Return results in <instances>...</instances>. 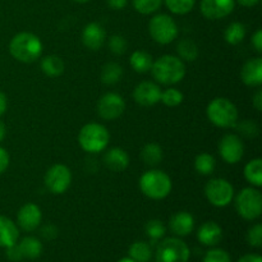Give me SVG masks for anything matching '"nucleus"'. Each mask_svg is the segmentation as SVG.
Instances as JSON below:
<instances>
[{
	"label": "nucleus",
	"mask_w": 262,
	"mask_h": 262,
	"mask_svg": "<svg viewBox=\"0 0 262 262\" xmlns=\"http://www.w3.org/2000/svg\"><path fill=\"white\" fill-rule=\"evenodd\" d=\"M9 53L15 60L31 64L42 54V42L32 32H19L13 36L9 42Z\"/></svg>",
	"instance_id": "f257e3e1"
},
{
	"label": "nucleus",
	"mask_w": 262,
	"mask_h": 262,
	"mask_svg": "<svg viewBox=\"0 0 262 262\" xmlns=\"http://www.w3.org/2000/svg\"><path fill=\"white\" fill-rule=\"evenodd\" d=\"M152 77L161 84H176L186 76V66L182 59L174 55H163L151 67Z\"/></svg>",
	"instance_id": "f03ea898"
},
{
	"label": "nucleus",
	"mask_w": 262,
	"mask_h": 262,
	"mask_svg": "<svg viewBox=\"0 0 262 262\" xmlns=\"http://www.w3.org/2000/svg\"><path fill=\"white\" fill-rule=\"evenodd\" d=\"M141 192L151 200H163L170 194L173 183L170 177L164 171L154 169L141 176L138 182Z\"/></svg>",
	"instance_id": "7ed1b4c3"
},
{
	"label": "nucleus",
	"mask_w": 262,
	"mask_h": 262,
	"mask_svg": "<svg viewBox=\"0 0 262 262\" xmlns=\"http://www.w3.org/2000/svg\"><path fill=\"white\" fill-rule=\"evenodd\" d=\"M110 133L106 127L99 123H89L83 125L78 133V143L83 151L89 154H99L107 147Z\"/></svg>",
	"instance_id": "20e7f679"
},
{
	"label": "nucleus",
	"mask_w": 262,
	"mask_h": 262,
	"mask_svg": "<svg viewBox=\"0 0 262 262\" xmlns=\"http://www.w3.org/2000/svg\"><path fill=\"white\" fill-rule=\"evenodd\" d=\"M206 114L210 122L219 128H232L237 125V106L225 97H216L211 100L207 105Z\"/></svg>",
	"instance_id": "39448f33"
},
{
	"label": "nucleus",
	"mask_w": 262,
	"mask_h": 262,
	"mask_svg": "<svg viewBox=\"0 0 262 262\" xmlns=\"http://www.w3.org/2000/svg\"><path fill=\"white\" fill-rule=\"evenodd\" d=\"M148 33L155 42L168 45L178 37L179 30L176 20L170 15L160 13L154 15L148 22Z\"/></svg>",
	"instance_id": "423d86ee"
},
{
	"label": "nucleus",
	"mask_w": 262,
	"mask_h": 262,
	"mask_svg": "<svg viewBox=\"0 0 262 262\" xmlns=\"http://www.w3.org/2000/svg\"><path fill=\"white\" fill-rule=\"evenodd\" d=\"M235 210L245 220H256L262 212V194L253 187L243 188L235 197Z\"/></svg>",
	"instance_id": "0eeeda50"
},
{
	"label": "nucleus",
	"mask_w": 262,
	"mask_h": 262,
	"mask_svg": "<svg viewBox=\"0 0 262 262\" xmlns=\"http://www.w3.org/2000/svg\"><path fill=\"white\" fill-rule=\"evenodd\" d=\"M191 251L179 238H166L156 250V262H188Z\"/></svg>",
	"instance_id": "6e6552de"
},
{
	"label": "nucleus",
	"mask_w": 262,
	"mask_h": 262,
	"mask_svg": "<svg viewBox=\"0 0 262 262\" xmlns=\"http://www.w3.org/2000/svg\"><path fill=\"white\" fill-rule=\"evenodd\" d=\"M205 196L212 206L225 207L234 197V188L227 179L214 178L205 186Z\"/></svg>",
	"instance_id": "1a4fd4ad"
},
{
	"label": "nucleus",
	"mask_w": 262,
	"mask_h": 262,
	"mask_svg": "<svg viewBox=\"0 0 262 262\" xmlns=\"http://www.w3.org/2000/svg\"><path fill=\"white\" fill-rule=\"evenodd\" d=\"M43 183L53 194L66 193L72 183L71 169L64 164H55L45 173Z\"/></svg>",
	"instance_id": "9d476101"
},
{
	"label": "nucleus",
	"mask_w": 262,
	"mask_h": 262,
	"mask_svg": "<svg viewBox=\"0 0 262 262\" xmlns=\"http://www.w3.org/2000/svg\"><path fill=\"white\" fill-rule=\"evenodd\" d=\"M219 154L227 164H238L245 155V143L242 138L233 133L223 136L219 141Z\"/></svg>",
	"instance_id": "9b49d317"
},
{
	"label": "nucleus",
	"mask_w": 262,
	"mask_h": 262,
	"mask_svg": "<svg viewBox=\"0 0 262 262\" xmlns=\"http://www.w3.org/2000/svg\"><path fill=\"white\" fill-rule=\"evenodd\" d=\"M125 110V101L120 95L107 92L97 102V114L105 120H115L122 117Z\"/></svg>",
	"instance_id": "f8f14e48"
},
{
	"label": "nucleus",
	"mask_w": 262,
	"mask_h": 262,
	"mask_svg": "<svg viewBox=\"0 0 262 262\" xmlns=\"http://www.w3.org/2000/svg\"><path fill=\"white\" fill-rule=\"evenodd\" d=\"M234 7L235 0H201L200 10L207 19L217 20L228 17Z\"/></svg>",
	"instance_id": "ddd939ff"
},
{
	"label": "nucleus",
	"mask_w": 262,
	"mask_h": 262,
	"mask_svg": "<svg viewBox=\"0 0 262 262\" xmlns=\"http://www.w3.org/2000/svg\"><path fill=\"white\" fill-rule=\"evenodd\" d=\"M161 89L159 84L150 81H143L135 87L133 99L138 105L142 106H152L160 102Z\"/></svg>",
	"instance_id": "4468645a"
},
{
	"label": "nucleus",
	"mask_w": 262,
	"mask_h": 262,
	"mask_svg": "<svg viewBox=\"0 0 262 262\" xmlns=\"http://www.w3.org/2000/svg\"><path fill=\"white\" fill-rule=\"evenodd\" d=\"M41 220H42L41 209L32 202L23 205L17 214L18 225L25 232H33V230L37 229L41 224Z\"/></svg>",
	"instance_id": "2eb2a0df"
},
{
	"label": "nucleus",
	"mask_w": 262,
	"mask_h": 262,
	"mask_svg": "<svg viewBox=\"0 0 262 262\" xmlns=\"http://www.w3.org/2000/svg\"><path fill=\"white\" fill-rule=\"evenodd\" d=\"M105 40H106V32L100 23H89L82 31V42L90 50H100L105 43Z\"/></svg>",
	"instance_id": "dca6fc26"
},
{
	"label": "nucleus",
	"mask_w": 262,
	"mask_h": 262,
	"mask_svg": "<svg viewBox=\"0 0 262 262\" xmlns=\"http://www.w3.org/2000/svg\"><path fill=\"white\" fill-rule=\"evenodd\" d=\"M241 78L250 87H258L262 84V59L260 56L252 58L245 63L241 71Z\"/></svg>",
	"instance_id": "f3484780"
},
{
	"label": "nucleus",
	"mask_w": 262,
	"mask_h": 262,
	"mask_svg": "<svg viewBox=\"0 0 262 262\" xmlns=\"http://www.w3.org/2000/svg\"><path fill=\"white\" fill-rule=\"evenodd\" d=\"M169 228L178 237H186L191 234L194 228V217L187 211H179L169 220Z\"/></svg>",
	"instance_id": "a211bd4d"
},
{
	"label": "nucleus",
	"mask_w": 262,
	"mask_h": 262,
	"mask_svg": "<svg viewBox=\"0 0 262 262\" xmlns=\"http://www.w3.org/2000/svg\"><path fill=\"white\" fill-rule=\"evenodd\" d=\"M223 229L220 225L215 222H206L199 228L197 232V239L200 243L209 247H214L222 241Z\"/></svg>",
	"instance_id": "6ab92c4d"
},
{
	"label": "nucleus",
	"mask_w": 262,
	"mask_h": 262,
	"mask_svg": "<svg viewBox=\"0 0 262 262\" xmlns=\"http://www.w3.org/2000/svg\"><path fill=\"white\" fill-rule=\"evenodd\" d=\"M104 164L109 170L120 173L129 165V156L123 148L113 147L104 155Z\"/></svg>",
	"instance_id": "aec40b11"
},
{
	"label": "nucleus",
	"mask_w": 262,
	"mask_h": 262,
	"mask_svg": "<svg viewBox=\"0 0 262 262\" xmlns=\"http://www.w3.org/2000/svg\"><path fill=\"white\" fill-rule=\"evenodd\" d=\"M19 238V230L14 222L7 216L0 215V247L7 248L17 243Z\"/></svg>",
	"instance_id": "412c9836"
},
{
	"label": "nucleus",
	"mask_w": 262,
	"mask_h": 262,
	"mask_svg": "<svg viewBox=\"0 0 262 262\" xmlns=\"http://www.w3.org/2000/svg\"><path fill=\"white\" fill-rule=\"evenodd\" d=\"M152 63V56L147 51L143 50L133 51L129 59L130 67H132L136 73H147V72H150Z\"/></svg>",
	"instance_id": "4be33fe9"
},
{
	"label": "nucleus",
	"mask_w": 262,
	"mask_h": 262,
	"mask_svg": "<svg viewBox=\"0 0 262 262\" xmlns=\"http://www.w3.org/2000/svg\"><path fill=\"white\" fill-rule=\"evenodd\" d=\"M20 253H22L23 258H30V260H35L38 258L42 253V243L35 237H26L18 243Z\"/></svg>",
	"instance_id": "5701e85b"
},
{
	"label": "nucleus",
	"mask_w": 262,
	"mask_h": 262,
	"mask_svg": "<svg viewBox=\"0 0 262 262\" xmlns=\"http://www.w3.org/2000/svg\"><path fill=\"white\" fill-rule=\"evenodd\" d=\"M164 152L163 148L160 147V145L158 143H147V145L143 146V148L141 150V159H142L143 163L148 166H156L163 161Z\"/></svg>",
	"instance_id": "b1692460"
},
{
	"label": "nucleus",
	"mask_w": 262,
	"mask_h": 262,
	"mask_svg": "<svg viewBox=\"0 0 262 262\" xmlns=\"http://www.w3.org/2000/svg\"><path fill=\"white\" fill-rule=\"evenodd\" d=\"M41 71L48 77L55 78L63 74L64 61L56 55H48L41 60Z\"/></svg>",
	"instance_id": "393cba45"
},
{
	"label": "nucleus",
	"mask_w": 262,
	"mask_h": 262,
	"mask_svg": "<svg viewBox=\"0 0 262 262\" xmlns=\"http://www.w3.org/2000/svg\"><path fill=\"white\" fill-rule=\"evenodd\" d=\"M245 178L255 187L262 186V160L260 158L248 161L245 166Z\"/></svg>",
	"instance_id": "a878e982"
},
{
	"label": "nucleus",
	"mask_w": 262,
	"mask_h": 262,
	"mask_svg": "<svg viewBox=\"0 0 262 262\" xmlns=\"http://www.w3.org/2000/svg\"><path fill=\"white\" fill-rule=\"evenodd\" d=\"M123 77V68L118 63H106L101 69V81L107 86L118 83Z\"/></svg>",
	"instance_id": "bb28decb"
},
{
	"label": "nucleus",
	"mask_w": 262,
	"mask_h": 262,
	"mask_svg": "<svg viewBox=\"0 0 262 262\" xmlns=\"http://www.w3.org/2000/svg\"><path fill=\"white\" fill-rule=\"evenodd\" d=\"M216 168V160L211 154L202 152L194 159V169L201 176H211Z\"/></svg>",
	"instance_id": "cd10ccee"
},
{
	"label": "nucleus",
	"mask_w": 262,
	"mask_h": 262,
	"mask_svg": "<svg viewBox=\"0 0 262 262\" xmlns=\"http://www.w3.org/2000/svg\"><path fill=\"white\" fill-rule=\"evenodd\" d=\"M177 53H178V58L183 61H194L199 56V48L194 41L183 38L177 45Z\"/></svg>",
	"instance_id": "c85d7f7f"
},
{
	"label": "nucleus",
	"mask_w": 262,
	"mask_h": 262,
	"mask_svg": "<svg viewBox=\"0 0 262 262\" xmlns=\"http://www.w3.org/2000/svg\"><path fill=\"white\" fill-rule=\"evenodd\" d=\"M246 37V27L241 22H233L227 27L224 38L229 45H239Z\"/></svg>",
	"instance_id": "c756f323"
},
{
	"label": "nucleus",
	"mask_w": 262,
	"mask_h": 262,
	"mask_svg": "<svg viewBox=\"0 0 262 262\" xmlns=\"http://www.w3.org/2000/svg\"><path fill=\"white\" fill-rule=\"evenodd\" d=\"M129 258H132L135 262H148L152 256L150 245L146 242H135L129 247Z\"/></svg>",
	"instance_id": "7c9ffc66"
},
{
	"label": "nucleus",
	"mask_w": 262,
	"mask_h": 262,
	"mask_svg": "<svg viewBox=\"0 0 262 262\" xmlns=\"http://www.w3.org/2000/svg\"><path fill=\"white\" fill-rule=\"evenodd\" d=\"M163 2L171 13L178 15L189 13L196 4V0H163Z\"/></svg>",
	"instance_id": "2f4dec72"
},
{
	"label": "nucleus",
	"mask_w": 262,
	"mask_h": 262,
	"mask_svg": "<svg viewBox=\"0 0 262 262\" xmlns=\"http://www.w3.org/2000/svg\"><path fill=\"white\" fill-rule=\"evenodd\" d=\"M133 7L141 14H152L163 4V0H132Z\"/></svg>",
	"instance_id": "473e14b6"
},
{
	"label": "nucleus",
	"mask_w": 262,
	"mask_h": 262,
	"mask_svg": "<svg viewBox=\"0 0 262 262\" xmlns=\"http://www.w3.org/2000/svg\"><path fill=\"white\" fill-rule=\"evenodd\" d=\"M183 94L177 89H168L161 91L160 101L169 107H176L183 102Z\"/></svg>",
	"instance_id": "72a5a7b5"
},
{
	"label": "nucleus",
	"mask_w": 262,
	"mask_h": 262,
	"mask_svg": "<svg viewBox=\"0 0 262 262\" xmlns=\"http://www.w3.org/2000/svg\"><path fill=\"white\" fill-rule=\"evenodd\" d=\"M145 232L146 234H147V237H150L151 239L156 241V239H160V238H163L164 235H165L166 228L165 225L163 224L161 220L154 219V220H150V222H147V224H146L145 227Z\"/></svg>",
	"instance_id": "f704fd0d"
},
{
	"label": "nucleus",
	"mask_w": 262,
	"mask_h": 262,
	"mask_svg": "<svg viewBox=\"0 0 262 262\" xmlns=\"http://www.w3.org/2000/svg\"><path fill=\"white\" fill-rule=\"evenodd\" d=\"M204 262H232L229 253L220 248L207 251L204 257Z\"/></svg>",
	"instance_id": "c9c22d12"
},
{
	"label": "nucleus",
	"mask_w": 262,
	"mask_h": 262,
	"mask_svg": "<svg viewBox=\"0 0 262 262\" xmlns=\"http://www.w3.org/2000/svg\"><path fill=\"white\" fill-rule=\"evenodd\" d=\"M109 48L110 51L115 55H122L127 50V41L123 36L120 35H113L109 38Z\"/></svg>",
	"instance_id": "e433bc0d"
},
{
	"label": "nucleus",
	"mask_w": 262,
	"mask_h": 262,
	"mask_svg": "<svg viewBox=\"0 0 262 262\" xmlns=\"http://www.w3.org/2000/svg\"><path fill=\"white\" fill-rule=\"evenodd\" d=\"M247 242L252 247L260 248L262 246V225L256 224L248 230L247 233Z\"/></svg>",
	"instance_id": "4c0bfd02"
},
{
	"label": "nucleus",
	"mask_w": 262,
	"mask_h": 262,
	"mask_svg": "<svg viewBox=\"0 0 262 262\" xmlns=\"http://www.w3.org/2000/svg\"><path fill=\"white\" fill-rule=\"evenodd\" d=\"M238 129L242 135L247 136V137H255L258 133V127L256 123L251 122V120H245L241 124H238Z\"/></svg>",
	"instance_id": "58836bf2"
},
{
	"label": "nucleus",
	"mask_w": 262,
	"mask_h": 262,
	"mask_svg": "<svg viewBox=\"0 0 262 262\" xmlns=\"http://www.w3.org/2000/svg\"><path fill=\"white\" fill-rule=\"evenodd\" d=\"M5 253H7V257L9 258L10 261L18 262V261L23 260V256H22V253H20V250H19V247H18L17 243H14V245L7 247V252Z\"/></svg>",
	"instance_id": "ea45409f"
},
{
	"label": "nucleus",
	"mask_w": 262,
	"mask_h": 262,
	"mask_svg": "<svg viewBox=\"0 0 262 262\" xmlns=\"http://www.w3.org/2000/svg\"><path fill=\"white\" fill-rule=\"evenodd\" d=\"M10 163V158H9V154L5 148L0 147V174L4 173L5 170L8 169Z\"/></svg>",
	"instance_id": "a19ab883"
},
{
	"label": "nucleus",
	"mask_w": 262,
	"mask_h": 262,
	"mask_svg": "<svg viewBox=\"0 0 262 262\" xmlns=\"http://www.w3.org/2000/svg\"><path fill=\"white\" fill-rule=\"evenodd\" d=\"M251 42H252L253 48H255V50L257 51V53H262V31L260 28L253 33Z\"/></svg>",
	"instance_id": "79ce46f5"
},
{
	"label": "nucleus",
	"mask_w": 262,
	"mask_h": 262,
	"mask_svg": "<svg viewBox=\"0 0 262 262\" xmlns=\"http://www.w3.org/2000/svg\"><path fill=\"white\" fill-rule=\"evenodd\" d=\"M42 235L46 239H54L58 235V229L54 225H46L42 229Z\"/></svg>",
	"instance_id": "37998d69"
},
{
	"label": "nucleus",
	"mask_w": 262,
	"mask_h": 262,
	"mask_svg": "<svg viewBox=\"0 0 262 262\" xmlns=\"http://www.w3.org/2000/svg\"><path fill=\"white\" fill-rule=\"evenodd\" d=\"M128 0H107V5L114 10H122L127 7Z\"/></svg>",
	"instance_id": "c03bdc74"
},
{
	"label": "nucleus",
	"mask_w": 262,
	"mask_h": 262,
	"mask_svg": "<svg viewBox=\"0 0 262 262\" xmlns=\"http://www.w3.org/2000/svg\"><path fill=\"white\" fill-rule=\"evenodd\" d=\"M252 104L255 106V109L257 112H261L262 110V91L258 90L255 95H253V100H252Z\"/></svg>",
	"instance_id": "a18cd8bd"
},
{
	"label": "nucleus",
	"mask_w": 262,
	"mask_h": 262,
	"mask_svg": "<svg viewBox=\"0 0 262 262\" xmlns=\"http://www.w3.org/2000/svg\"><path fill=\"white\" fill-rule=\"evenodd\" d=\"M238 262H262V258L260 255H253V253H250V255H245L243 257H241Z\"/></svg>",
	"instance_id": "49530a36"
},
{
	"label": "nucleus",
	"mask_w": 262,
	"mask_h": 262,
	"mask_svg": "<svg viewBox=\"0 0 262 262\" xmlns=\"http://www.w3.org/2000/svg\"><path fill=\"white\" fill-rule=\"evenodd\" d=\"M7 107H8V99L5 96L4 92L0 91V117L7 112Z\"/></svg>",
	"instance_id": "de8ad7c7"
},
{
	"label": "nucleus",
	"mask_w": 262,
	"mask_h": 262,
	"mask_svg": "<svg viewBox=\"0 0 262 262\" xmlns=\"http://www.w3.org/2000/svg\"><path fill=\"white\" fill-rule=\"evenodd\" d=\"M237 2L239 3L242 7L252 8V7H255V5H257L258 3H260V0H237Z\"/></svg>",
	"instance_id": "09e8293b"
},
{
	"label": "nucleus",
	"mask_w": 262,
	"mask_h": 262,
	"mask_svg": "<svg viewBox=\"0 0 262 262\" xmlns=\"http://www.w3.org/2000/svg\"><path fill=\"white\" fill-rule=\"evenodd\" d=\"M5 135H7V128H5V124L3 122H0V142L4 140Z\"/></svg>",
	"instance_id": "8fccbe9b"
},
{
	"label": "nucleus",
	"mask_w": 262,
	"mask_h": 262,
	"mask_svg": "<svg viewBox=\"0 0 262 262\" xmlns=\"http://www.w3.org/2000/svg\"><path fill=\"white\" fill-rule=\"evenodd\" d=\"M118 262H135V261L129 257H125V258H122V260H119Z\"/></svg>",
	"instance_id": "3c124183"
},
{
	"label": "nucleus",
	"mask_w": 262,
	"mask_h": 262,
	"mask_svg": "<svg viewBox=\"0 0 262 262\" xmlns=\"http://www.w3.org/2000/svg\"><path fill=\"white\" fill-rule=\"evenodd\" d=\"M73 2H76V3H79V4H84V3L90 2V0H73Z\"/></svg>",
	"instance_id": "603ef678"
}]
</instances>
